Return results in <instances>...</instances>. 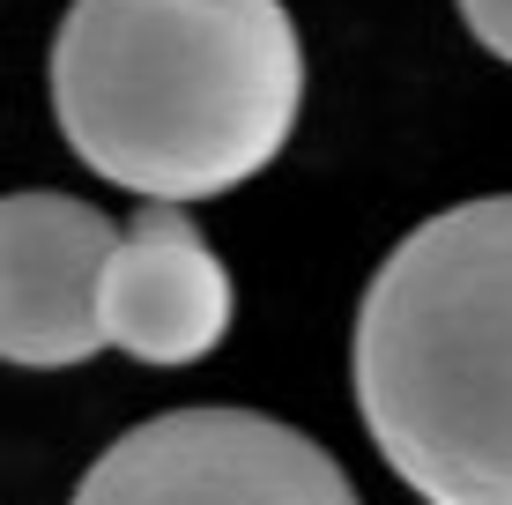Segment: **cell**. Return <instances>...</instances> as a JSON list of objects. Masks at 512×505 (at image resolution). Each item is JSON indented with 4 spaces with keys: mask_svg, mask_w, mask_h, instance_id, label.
<instances>
[{
    "mask_svg": "<svg viewBox=\"0 0 512 505\" xmlns=\"http://www.w3.org/2000/svg\"><path fill=\"white\" fill-rule=\"evenodd\" d=\"M305 104L282 0H75L52 38V112L97 179L208 201L260 179Z\"/></svg>",
    "mask_w": 512,
    "mask_h": 505,
    "instance_id": "obj_1",
    "label": "cell"
},
{
    "mask_svg": "<svg viewBox=\"0 0 512 505\" xmlns=\"http://www.w3.org/2000/svg\"><path fill=\"white\" fill-rule=\"evenodd\" d=\"M349 364L364 431L423 505H512V194L386 253Z\"/></svg>",
    "mask_w": 512,
    "mask_h": 505,
    "instance_id": "obj_2",
    "label": "cell"
},
{
    "mask_svg": "<svg viewBox=\"0 0 512 505\" xmlns=\"http://www.w3.org/2000/svg\"><path fill=\"white\" fill-rule=\"evenodd\" d=\"M75 505H357L327 446L253 409H171L112 439Z\"/></svg>",
    "mask_w": 512,
    "mask_h": 505,
    "instance_id": "obj_3",
    "label": "cell"
},
{
    "mask_svg": "<svg viewBox=\"0 0 512 505\" xmlns=\"http://www.w3.org/2000/svg\"><path fill=\"white\" fill-rule=\"evenodd\" d=\"M119 223L75 194L0 201V364L67 372L104 350V268Z\"/></svg>",
    "mask_w": 512,
    "mask_h": 505,
    "instance_id": "obj_4",
    "label": "cell"
},
{
    "mask_svg": "<svg viewBox=\"0 0 512 505\" xmlns=\"http://www.w3.org/2000/svg\"><path fill=\"white\" fill-rule=\"evenodd\" d=\"M104 342L141 364H201L231 335V275L186 208L149 201L104 268Z\"/></svg>",
    "mask_w": 512,
    "mask_h": 505,
    "instance_id": "obj_5",
    "label": "cell"
},
{
    "mask_svg": "<svg viewBox=\"0 0 512 505\" xmlns=\"http://www.w3.org/2000/svg\"><path fill=\"white\" fill-rule=\"evenodd\" d=\"M461 23L475 30L483 52H498V60L512 67V0H461Z\"/></svg>",
    "mask_w": 512,
    "mask_h": 505,
    "instance_id": "obj_6",
    "label": "cell"
}]
</instances>
